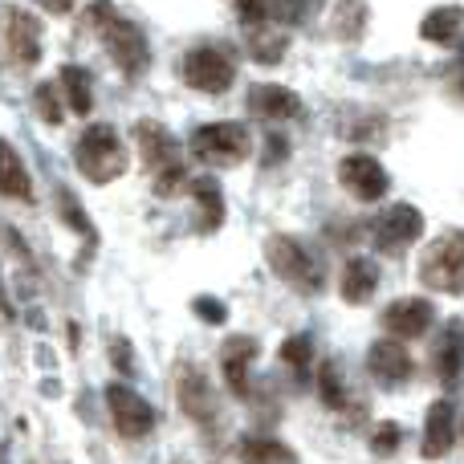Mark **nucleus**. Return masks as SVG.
I'll use <instances>...</instances> for the list:
<instances>
[{
  "label": "nucleus",
  "mask_w": 464,
  "mask_h": 464,
  "mask_svg": "<svg viewBox=\"0 0 464 464\" xmlns=\"http://www.w3.org/2000/svg\"><path fill=\"white\" fill-rule=\"evenodd\" d=\"M184 184H188L184 163H176V168H163L160 176H155V196H176Z\"/></svg>",
  "instance_id": "33"
},
{
  "label": "nucleus",
  "mask_w": 464,
  "mask_h": 464,
  "mask_svg": "<svg viewBox=\"0 0 464 464\" xmlns=\"http://www.w3.org/2000/svg\"><path fill=\"white\" fill-rule=\"evenodd\" d=\"M106 408H111V424L119 428V436H127V440H143L155 428L151 403L127 383H106Z\"/></svg>",
  "instance_id": "8"
},
{
  "label": "nucleus",
  "mask_w": 464,
  "mask_h": 464,
  "mask_svg": "<svg viewBox=\"0 0 464 464\" xmlns=\"http://www.w3.org/2000/svg\"><path fill=\"white\" fill-rule=\"evenodd\" d=\"M400 424H392V420H387V424H379L375 428V436H371V449H375V452H383V457H387V452H395V449H400Z\"/></svg>",
  "instance_id": "35"
},
{
  "label": "nucleus",
  "mask_w": 464,
  "mask_h": 464,
  "mask_svg": "<svg viewBox=\"0 0 464 464\" xmlns=\"http://www.w3.org/2000/svg\"><path fill=\"white\" fill-rule=\"evenodd\" d=\"M460 90H464V70H460Z\"/></svg>",
  "instance_id": "39"
},
{
  "label": "nucleus",
  "mask_w": 464,
  "mask_h": 464,
  "mask_svg": "<svg viewBox=\"0 0 464 464\" xmlns=\"http://www.w3.org/2000/svg\"><path fill=\"white\" fill-rule=\"evenodd\" d=\"M460 432H464V424H460Z\"/></svg>",
  "instance_id": "40"
},
{
  "label": "nucleus",
  "mask_w": 464,
  "mask_h": 464,
  "mask_svg": "<svg viewBox=\"0 0 464 464\" xmlns=\"http://www.w3.org/2000/svg\"><path fill=\"white\" fill-rule=\"evenodd\" d=\"M256 359V338L253 334H232L220 346V367H225V383L232 395H248V367Z\"/></svg>",
  "instance_id": "17"
},
{
  "label": "nucleus",
  "mask_w": 464,
  "mask_h": 464,
  "mask_svg": "<svg viewBox=\"0 0 464 464\" xmlns=\"http://www.w3.org/2000/svg\"><path fill=\"white\" fill-rule=\"evenodd\" d=\"M37 5L45 8V13H57V16H62V13H70V8H73V0H37Z\"/></svg>",
  "instance_id": "38"
},
{
  "label": "nucleus",
  "mask_w": 464,
  "mask_h": 464,
  "mask_svg": "<svg viewBox=\"0 0 464 464\" xmlns=\"http://www.w3.org/2000/svg\"><path fill=\"white\" fill-rule=\"evenodd\" d=\"M184 82L200 94H225V90L237 82V65L225 49L217 45H200L184 57Z\"/></svg>",
  "instance_id": "6"
},
{
  "label": "nucleus",
  "mask_w": 464,
  "mask_h": 464,
  "mask_svg": "<svg viewBox=\"0 0 464 464\" xmlns=\"http://www.w3.org/2000/svg\"><path fill=\"white\" fill-rule=\"evenodd\" d=\"M318 395H322V403H326V408H334V411L346 408V387H343V375H338L334 362H322V371H318Z\"/></svg>",
  "instance_id": "28"
},
{
  "label": "nucleus",
  "mask_w": 464,
  "mask_h": 464,
  "mask_svg": "<svg viewBox=\"0 0 464 464\" xmlns=\"http://www.w3.org/2000/svg\"><path fill=\"white\" fill-rule=\"evenodd\" d=\"M420 37L432 41V45H464V8L449 5V8H432L420 24Z\"/></svg>",
  "instance_id": "21"
},
{
  "label": "nucleus",
  "mask_w": 464,
  "mask_h": 464,
  "mask_svg": "<svg viewBox=\"0 0 464 464\" xmlns=\"http://www.w3.org/2000/svg\"><path fill=\"white\" fill-rule=\"evenodd\" d=\"M322 8V0H273V21L281 24H305Z\"/></svg>",
  "instance_id": "30"
},
{
  "label": "nucleus",
  "mask_w": 464,
  "mask_h": 464,
  "mask_svg": "<svg viewBox=\"0 0 464 464\" xmlns=\"http://www.w3.org/2000/svg\"><path fill=\"white\" fill-rule=\"evenodd\" d=\"M248 111L265 122H285V119L302 114V98H297L294 90L277 86V82H261V86L248 90Z\"/></svg>",
  "instance_id": "14"
},
{
  "label": "nucleus",
  "mask_w": 464,
  "mask_h": 464,
  "mask_svg": "<svg viewBox=\"0 0 464 464\" xmlns=\"http://www.w3.org/2000/svg\"><path fill=\"white\" fill-rule=\"evenodd\" d=\"M192 155L208 168H237L240 160H248L253 151V139H248L245 122H208L192 135Z\"/></svg>",
  "instance_id": "5"
},
{
  "label": "nucleus",
  "mask_w": 464,
  "mask_h": 464,
  "mask_svg": "<svg viewBox=\"0 0 464 464\" xmlns=\"http://www.w3.org/2000/svg\"><path fill=\"white\" fill-rule=\"evenodd\" d=\"M106 351H111V362L122 371V375H130V371H135V359H130V343H127L122 334H114L111 343H106Z\"/></svg>",
  "instance_id": "36"
},
{
  "label": "nucleus",
  "mask_w": 464,
  "mask_h": 464,
  "mask_svg": "<svg viewBox=\"0 0 464 464\" xmlns=\"http://www.w3.org/2000/svg\"><path fill=\"white\" fill-rule=\"evenodd\" d=\"M379 289V265L367 261V256H351L343 269V285H338V294H343L346 305H367L371 297H375Z\"/></svg>",
  "instance_id": "19"
},
{
  "label": "nucleus",
  "mask_w": 464,
  "mask_h": 464,
  "mask_svg": "<svg viewBox=\"0 0 464 464\" xmlns=\"http://www.w3.org/2000/svg\"><path fill=\"white\" fill-rule=\"evenodd\" d=\"M188 192H192L196 208H200V232H217L220 220H225V196H220V184L208 176L192 179L188 184Z\"/></svg>",
  "instance_id": "22"
},
{
  "label": "nucleus",
  "mask_w": 464,
  "mask_h": 464,
  "mask_svg": "<svg viewBox=\"0 0 464 464\" xmlns=\"http://www.w3.org/2000/svg\"><path fill=\"white\" fill-rule=\"evenodd\" d=\"M452 440H457V408L452 400H436L424 420V460L449 457Z\"/></svg>",
  "instance_id": "16"
},
{
  "label": "nucleus",
  "mask_w": 464,
  "mask_h": 464,
  "mask_svg": "<svg viewBox=\"0 0 464 464\" xmlns=\"http://www.w3.org/2000/svg\"><path fill=\"white\" fill-rule=\"evenodd\" d=\"M237 13H240L245 24L273 21V0H237Z\"/></svg>",
  "instance_id": "34"
},
{
  "label": "nucleus",
  "mask_w": 464,
  "mask_h": 464,
  "mask_svg": "<svg viewBox=\"0 0 464 464\" xmlns=\"http://www.w3.org/2000/svg\"><path fill=\"white\" fill-rule=\"evenodd\" d=\"M362 24H367V8H362V0H338V13H334V33L338 37L359 41Z\"/></svg>",
  "instance_id": "26"
},
{
  "label": "nucleus",
  "mask_w": 464,
  "mask_h": 464,
  "mask_svg": "<svg viewBox=\"0 0 464 464\" xmlns=\"http://www.w3.org/2000/svg\"><path fill=\"white\" fill-rule=\"evenodd\" d=\"M192 314L200 322H208V326H225V318H228V305L220 302V297H208V294H200V297H192Z\"/></svg>",
  "instance_id": "32"
},
{
  "label": "nucleus",
  "mask_w": 464,
  "mask_h": 464,
  "mask_svg": "<svg viewBox=\"0 0 464 464\" xmlns=\"http://www.w3.org/2000/svg\"><path fill=\"white\" fill-rule=\"evenodd\" d=\"M90 24L102 33V45L111 53V62L119 65L127 78H143L147 65H151V45H147V33L135 21L119 16V8L111 0H94L90 5Z\"/></svg>",
  "instance_id": "1"
},
{
  "label": "nucleus",
  "mask_w": 464,
  "mask_h": 464,
  "mask_svg": "<svg viewBox=\"0 0 464 464\" xmlns=\"http://www.w3.org/2000/svg\"><path fill=\"white\" fill-rule=\"evenodd\" d=\"M240 464H294V457H289V449L277 440L245 436V440H240Z\"/></svg>",
  "instance_id": "25"
},
{
  "label": "nucleus",
  "mask_w": 464,
  "mask_h": 464,
  "mask_svg": "<svg viewBox=\"0 0 464 464\" xmlns=\"http://www.w3.org/2000/svg\"><path fill=\"white\" fill-rule=\"evenodd\" d=\"M73 163H78V171L90 184H111V179H119L127 171V147H122L119 130L111 122H90L78 135Z\"/></svg>",
  "instance_id": "2"
},
{
  "label": "nucleus",
  "mask_w": 464,
  "mask_h": 464,
  "mask_svg": "<svg viewBox=\"0 0 464 464\" xmlns=\"http://www.w3.org/2000/svg\"><path fill=\"white\" fill-rule=\"evenodd\" d=\"M432 318H436V310H432V302H428V297H400V302H392V305L383 310L387 334L400 338V343L428 334Z\"/></svg>",
  "instance_id": "12"
},
{
  "label": "nucleus",
  "mask_w": 464,
  "mask_h": 464,
  "mask_svg": "<svg viewBox=\"0 0 464 464\" xmlns=\"http://www.w3.org/2000/svg\"><path fill=\"white\" fill-rule=\"evenodd\" d=\"M265 261H269V269L277 273L285 285L302 289V294H318L322 289V265L302 240L281 237V232L269 237L265 240Z\"/></svg>",
  "instance_id": "4"
},
{
  "label": "nucleus",
  "mask_w": 464,
  "mask_h": 464,
  "mask_svg": "<svg viewBox=\"0 0 464 464\" xmlns=\"http://www.w3.org/2000/svg\"><path fill=\"white\" fill-rule=\"evenodd\" d=\"M57 208H62V220L70 225L73 232H82V237L94 245L98 240V232H94V225H90V217H86V208H82L78 200H73V192L70 188H57Z\"/></svg>",
  "instance_id": "27"
},
{
  "label": "nucleus",
  "mask_w": 464,
  "mask_h": 464,
  "mask_svg": "<svg viewBox=\"0 0 464 464\" xmlns=\"http://www.w3.org/2000/svg\"><path fill=\"white\" fill-rule=\"evenodd\" d=\"M367 371L375 379H383V383H403V379H411L416 362H411V351L400 338H379L367 354Z\"/></svg>",
  "instance_id": "15"
},
{
  "label": "nucleus",
  "mask_w": 464,
  "mask_h": 464,
  "mask_svg": "<svg viewBox=\"0 0 464 464\" xmlns=\"http://www.w3.org/2000/svg\"><path fill=\"white\" fill-rule=\"evenodd\" d=\"M5 13V33H0V41H5L8 57H13L16 65H37L41 62V16L29 13V8H0Z\"/></svg>",
  "instance_id": "9"
},
{
  "label": "nucleus",
  "mask_w": 464,
  "mask_h": 464,
  "mask_svg": "<svg viewBox=\"0 0 464 464\" xmlns=\"http://www.w3.org/2000/svg\"><path fill=\"white\" fill-rule=\"evenodd\" d=\"M420 281L436 294H464V232L452 228L436 237L420 256Z\"/></svg>",
  "instance_id": "3"
},
{
  "label": "nucleus",
  "mask_w": 464,
  "mask_h": 464,
  "mask_svg": "<svg viewBox=\"0 0 464 464\" xmlns=\"http://www.w3.org/2000/svg\"><path fill=\"white\" fill-rule=\"evenodd\" d=\"M285 33L273 29V21H261V24H248V57L261 65H277L285 57Z\"/></svg>",
  "instance_id": "23"
},
{
  "label": "nucleus",
  "mask_w": 464,
  "mask_h": 464,
  "mask_svg": "<svg viewBox=\"0 0 464 464\" xmlns=\"http://www.w3.org/2000/svg\"><path fill=\"white\" fill-rule=\"evenodd\" d=\"M33 106H37V114H41V122H45V127H62L65 111H62V98H57V86L41 82V86L33 90Z\"/></svg>",
  "instance_id": "29"
},
{
  "label": "nucleus",
  "mask_w": 464,
  "mask_h": 464,
  "mask_svg": "<svg viewBox=\"0 0 464 464\" xmlns=\"http://www.w3.org/2000/svg\"><path fill=\"white\" fill-rule=\"evenodd\" d=\"M289 155V143H285V135H269L265 139V168H273V163H281Z\"/></svg>",
  "instance_id": "37"
},
{
  "label": "nucleus",
  "mask_w": 464,
  "mask_h": 464,
  "mask_svg": "<svg viewBox=\"0 0 464 464\" xmlns=\"http://www.w3.org/2000/svg\"><path fill=\"white\" fill-rule=\"evenodd\" d=\"M135 143H139L143 163L155 171V176H160L163 168H176V163H179V143H176V135H171L163 122L139 119L135 122Z\"/></svg>",
  "instance_id": "13"
},
{
  "label": "nucleus",
  "mask_w": 464,
  "mask_h": 464,
  "mask_svg": "<svg viewBox=\"0 0 464 464\" xmlns=\"http://www.w3.org/2000/svg\"><path fill=\"white\" fill-rule=\"evenodd\" d=\"M281 362H289L294 371H305L314 362V343L305 334H294L281 343Z\"/></svg>",
  "instance_id": "31"
},
{
  "label": "nucleus",
  "mask_w": 464,
  "mask_h": 464,
  "mask_svg": "<svg viewBox=\"0 0 464 464\" xmlns=\"http://www.w3.org/2000/svg\"><path fill=\"white\" fill-rule=\"evenodd\" d=\"M176 400L188 420L196 424H212L217 420V392H212L208 375L196 362H179L176 367Z\"/></svg>",
  "instance_id": "10"
},
{
  "label": "nucleus",
  "mask_w": 464,
  "mask_h": 464,
  "mask_svg": "<svg viewBox=\"0 0 464 464\" xmlns=\"http://www.w3.org/2000/svg\"><path fill=\"white\" fill-rule=\"evenodd\" d=\"M432 371L440 383H452V379L464 371V322L452 318L449 326L436 334L432 343Z\"/></svg>",
  "instance_id": "18"
},
{
  "label": "nucleus",
  "mask_w": 464,
  "mask_h": 464,
  "mask_svg": "<svg viewBox=\"0 0 464 464\" xmlns=\"http://www.w3.org/2000/svg\"><path fill=\"white\" fill-rule=\"evenodd\" d=\"M62 90H65V106L73 114H90L94 111V86H90V73L82 65H62Z\"/></svg>",
  "instance_id": "24"
},
{
  "label": "nucleus",
  "mask_w": 464,
  "mask_h": 464,
  "mask_svg": "<svg viewBox=\"0 0 464 464\" xmlns=\"http://www.w3.org/2000/svg\"><path fill=\"white\" fill-rule=\"evenodd\" d=\"M0 196L8 200H33V179H29V168L24 160L16 155V147L8 139H0Z\"/></svg>",
  "instance_id": "20"
},
{
  "label": "nucleus",
  "mask_w": 464,
  "mask_h": 464,
  "mask_svg": "<svg viewBox=\"0 0 464 464\" xmlns=\"http://www.w3.org/2000/svg\"><path fill=\"white\" fill-rule=\"evenodd\" d=\"M338 179H343V188L354 196V200H362V204H375V200H383L387 196V171H383V163L375 160V155H346L343 163H338Z\"/></svg>",
  "instance_id": "11"
},
{
  "label": "nucleus",
  "mask_w": 464,
  "mask_h": 464,
  "mask_svg": "<svg viewBox=\"0 0 464 464\" xmlns=\"http://www.w3.org/2000/svg\"><path fill=\"white\" fill-rule=\"evenodd\" d=\"M420 232H424V212H420L416 204H392V208H383V217L375 220L371 240H375L379 253L395 256V253L416 245Z\"/></svg>",
  "instance_id": "7"
}]
</instances>
